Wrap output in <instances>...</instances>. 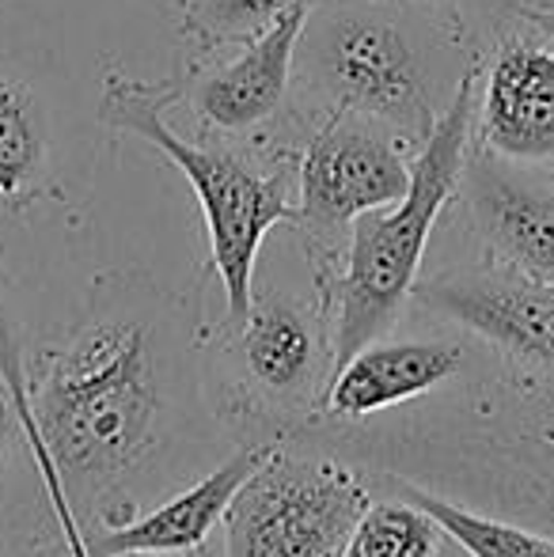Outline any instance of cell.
I'll return each instance as SVG.
<instances>
[{"mask_svg": "<svg viewBox=\"0 0 554 557\" xmlns=\"http://www.w3.org/2000/svg\"><path fill=\"white\" fill-rule=\"evenodd\" d=\"M186 304L145 273H103L91 308L12 380V413L35 455L65 557H91L99 528L140 512V490L183 425Z\"/></svg>", "mask_w": 554, "mask_h": 557, "instance_id": "1", "label": "cell"}, {"mask_svg": "<svg viewBox=\"0 0 554 557\" xmlns=\"http://www.w3.org/2000/svg\"><path fill=\"white\" fill-rule=\"evenodd\" d=\"M319 444L377 478L554 539V375L494 357L384 425H316Z\"/></svg>", "mask_w": 554, "mask_h": 557, "instance_id": "2", "label": "cell"}, {"mask_svg": "<svg viewBox=\"0 0 554 557\" xmlns=\"http://www.w3.org/2000/svg\"><path fill=\"white\" fill-rule=\"evenodd\" d=\"M475 65L479 53L452 12L415 0H319L296 42L293 81L327 114H361L418 152Z\"/></svg>", "mask_w": 554, "mask_h": 557, "instance_id": "3", "label": "cell"}, {"mask_svg": "<svg viewBox=\"0 0 554 557\" xmlns=\"http://www.w3.org/2000/svg\"><path fill=\"white\" fill-rule=\"evenodd\" d=\"M479 69L482 65H475L459 81L448 111L418 148L415 163H410L407 194L349 224L338 273H334L331 288L319 296V304L331 315L334 368L346 364L357 349L392 334L403 308L415 296L429 235L464 183L467 152H471L475 137Z\"/></svg>", "mask_w": 554, "mask_h": 557, "instance_id": "4", "label": "cell"}, {"mask_svg": "<svg viewBox=\"0 0 554 557\" xmlns=\"http://www.w3.org/2000/svg\"><path fill=\"white\" fill-rule=\"evenodd\" d=\"M171 84H140L111 73L103 84V122L122 133L148 140L168 163H175L190 183L194 198L206 216L209 262L224 293V319H239L255 296V262L262 239L278 224H293V178L288 163L259 168V160H244L236 148L194 145L183 140L160 117L171 103Z\"/></svg>", "mask_w": 554, "mask_h": 557, "instance_id": "5", "label": "cell"}, {"mask_svg": "<svg viewBox=\"0 0 554 557\" xmlns=\"http://www.w3.org/2000/svg\"><path fill=\"white\" fill-rule=\"evenodd\" d=\"M217 410L255 433L251 441H293L323 421L334 375L331 315L288 293H255L239 319L213 334Z\"/></svg>", "mask_w": 554, "mask_h": 557, "instance_id": "6", "label": "cell"}, {"mask_svg": "<svg viewBox=\"0 0 554 557\" xmlns=\"http://www.w3.org/2000/svg\"><path fill=\"white\" fill-rule=\"evenodd\" d=\"M377 497V478L354 459L278 441L232 497L217 557H342Z\"/></svg>", "mask_w": 554, "mask_h": 557, "instance_id": "7", "label": "cell"}, {"mask_svg": "<svg viewBox=\"0 0 554 557\" xmlns=\"http://www.w3.org/2000/svg\"><path fill=\"white\" fill-rule=\"evenodd\" d=\"M410 186L407 145L392 129L361 114H327L308 137L296 171V216L304 235L316 296L338 273L349 224L357 216L399 201Z\"/></svg>", "mask_w": 554, "mask_h": 557, "instance_id": "8", "label": "cell"}, {"mask_svg": "<svg viewBox=\"0 0 554 557\" xmlns=\"http://www.w3.org/2000/svg\"><path fill=\"white\" fill-rule=\"evenodd\" d=\"M410 300L487 345L505 364L554 375V285L482 258L418 277Z\"/></svg>", "mask_w": 554, "mask_h": 557, "instance_id": "9", "label": "cell"}, {"mask_svg": "<svg viewBox=\"0 0 554 557\" xmlns=\"http://www.w3.org/2000/svg\"><path fill=\"white\" fill-rule=\"evenodd\" d=\"M475 96V145L497 160L547 168L554 163V42L517 12L497 35Z\"/></svg>", "mask_w": 554, "mask_h": 557, "instance_id": "10", "label": "cell"}, {"mask_svg": "<svg viewBox=\"0 0 554 557\" xmlns=\"http://www.w3.org/2000/svg\"><path fill=\"white\" fill-rule=\"evenodd\" d=\"M467 224L490 262L554 285V178L471 145L464 168Z\"/></svg>", "mask_w": 554, "mask_h": 557, "instance_id": "11", "label": "cell"}, {"mask_svg": "<svg viewBox=\"0 0 554 557\" xmlns=\"http://www.w3.org/2000/svg\"><path fill=\"white\" fill-rule=\"evenodd\" d=\"M471 364V345L459 337H403L357 349L334 368L319 425H365L377 413L399 410L448 387Z\"/></svg>", "mask_w": 554, "mask_h": 557, "instance_id": "12", "label": "cell"}, {"mask_svg": "<svg viewBox=\"0 0 554 557\" xmlns=\"http://www.w3.org/2000/svg\"><path fill=\"white\" fill-rule=\"evenodd\" d=\"M308 12L311 8L281 15L267 35L239 46L232 61L194 76L190 107L206 129H213L217 137H251L285 111L296 42Z\"/></svg>", "mask_w": 554, "mask_h": 557, "instance_id": "13", "label": "cell"}, {"mask_svg": "<svg viewBox=\"0 0 554 557\" xmlns=\"http://www.w3.org/2000/svg\"><path fill=\"white\" fill-rule=\"evenodd\" d=\"M278 441H247L224 462H217L209 474H201L194 485L171 493L156 508H145L134 520L114 523V528H99V535H84L91 557L122 554V550H156V554H198L209 546L213 531L224 523L232 497L239 485L255 474L267 451Z\"/></svg>", "mask_w": 554, "mask_h": 557, "instance_id": "14", "label": "cell"}, {"mask_svg": "<svg viewBox=\"0 0 554 557\" xmlns=\"http://www.w3.org/2000/svg\"><path fill=\"white\" fill-rule=\"evenodd\" d=\"M377 485L380 493H395V497H407L410 505H418L459 550H467L471 557H554V539L535 528L502 520V516L475 512V508L444 500L436 493L415 490V485L395 482V478H377Z\"/></svg>", "mask_w": 554, "mask_h": 557, "instance_id": "15", "label": "cell"}, {"mask_svg": "<svg viewBox=\"0 0 554 557\" xmlns=\"http://www.w3.org/2000/svg\"><path fill=\"white\" fill-rule=\"evenodd\" d=\"M319 0H183V35L194 58H206L224 46H247L288 12L316 8Z\"/></svg>", "mask_w": 554, "mask_h": 557, "instance_id": "16", "label": "cell"}, {"mask_svg": "<svg viewBox=\"0 0 554 557\" xmlns=\"http://www.w3.org/2000/svg\"><path fill=\"white\" fill-rule=\"evenodd\" d=\"M444 531L407 497L380 493L346 539L342 557H436Z\"/></svg>", "mask_w": 554, "mask_h": 557, "instance_id": "17", "label": "cell"}, {"mask_svg": "<svg viewBox=\"0 0 554 557\" xmlns=\"http://www.w3.org/2000/svg\"><path fill=\"white\" fill-rule=\"evenodd\" d=\"M42 168V133L35 125L30 96L0 84V198H23Z\"/></svg>", "mask_w": 554, "mask_h": 557, "instance_id": "18", "label": "cell"}, {"mask_svg": "<svg viewBox=\"0 0 554 557\" xmlns=\"http://www.w3.org/2000/svg\"><path fill=\"white\" fill-rule=\"evenodd\" d=\"M0 418H15L12 413V383H8L4 360H0Z\"/></svg>", "mask_w": 554, "mask_h": 557, "instance_id": "19", "label": "cell"}, {"mask_svg": "<svg viewBox=\"0 0 554 557\" xmlns=\"http://www.w3.org/2000/svg\"><path fill=\"white\" fill-rule=\"evenodd\" d=\"M520 15H528V20L540 27V35L547 38V42H554V12H520Z\"/></svg>", "mask_w": 554, "mask_h": 557, "instance_id": "20", "label": "cell"}, {"mask_svg": "<svg viewBox=\"0 0 554 557\" xmlns=\"http://www.w3.org/2000/svg\"><path fill=\"white\" fill-rule=\"evenodd\" d=\"M517 12H554V0H513Z\"/></svg>", "mask_w": 554, "mask_h": 557, "instance_id": "21", "label": "cell"}, {"mask_svg": "<svg viewBox=\"0 0 554 557\" xmlns=\"http://www.w3.org/2000/svg\"><path fill=\"white\" fill-rule=\"evenodd\" d=\"M107 557H206V550H198V554H156V550H122V554H107Z\"/></svg>", "mask_w": 554, "mask_h": 557, "instance_id": "22", "label": "cell"}, {"mask_svg": "<svg viewBox=\"0 0 554 557\" xmlns=\"http://www.w3.org/2000/svg\"><path fill=\"white\" fill-rule=\"evenodd\" d=\"M15 418H0V467H4V455H8V425H12Z\"/></svg>", "mask_w": 554, "mask_h": 557, "instance_id": "23", "label": "cell"}, {"mask_svg": "<svg viewBox=\"0 0 554 557\" xmlns=\"http://www.w3.org/2000/svg\"><path fill=\"white\" fill-rule=\"evenodd\" d=\"M436 557H471V554H467V550H459V546L452 543L448 535H444V543H441V554H436Z\"/></svg>", "mask_w": 554, "mask_h": 557, "instance_id": "24", "label": "cell"}, {"mask_svg": "<svg viewBox=\"0 0 554 557\" xmlns=\"http://www.w3.org/2000/svg\"><path fill=\"white\" fill-rule=\"evenodd\" d=\"M415 4H429V8H452V4H459V0H415Z\"/></svg>", "mask_w": 554, "mask_h": 557, "instance_id": "25", "label": "cell"}, {"mask_svg": "<svg viewBox=\"0 0 554 557\" xmlns=\"http://www.w3.org/2000/svg\"><path fill=\"white\" fill-rule=\"evenodd\" d=\"M206 557H217V554H209V550H206Z\"/></svg>", "mask_w": 554, "mask_h": 557, "instance_id": "26", "label": "cell"}, {"mask_svg": "<svg viewBox=\"0 0 554 557\" xmlns=\"http://www.w3.org/2000/svg\"><path fill=\"white\" fill-rule=\"evenodd\" d=\"M0 557H4V554H0Z\"/></svg>", "mask_w": 554, "mask_h": 557, "instance_id": "27", "label": "cell"}]
</instances>
